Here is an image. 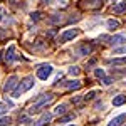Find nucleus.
Instances as JSON below:
<instances>
[{"instance_id":"obj_24","label":"nucleus","mask_w":126,"mask_h":126,"mask_svg":"<svg viewBox=\"0 0 126 126\" xmlns=\"http://www.w3.org/2000/svg\"><path fill=\"white\" fill-rule=\"evenodd\" d=\"M94 74H96L97 78H104V71H103V69H96Z\"/></svg>"},{"instance_id":"obj_8","label":"nucleus","mask_w":126,"mask_h":126,"mask_svg":"<svg viewBox=\"0 0 126 126\" xmlns=\"http://www.w3.org/2000/svg\"><path fill=\"white\" fill-rule=\"evenodd\" d=\"M93 49H94V47H93L91 44L84 42V44H82V46L78 49V52H79V56H89V54L93 52Z\"/></svg>"},{"instance_id":"obj_1","label":"nucleus","mask_w":126,"mask_h":126,"mask_svg":"<svg viewBox=\"0 0 126 126\" xmlns=\"http://www.w3.org/2000/svg\"><path fill=\"white\" fill-rule=\"evenodd\" d=\"M32 86H34V78H32V76H27V78L22 79V82L17 84V87L12 91V96L14 97H20V94H24L25 91H29Z\"/></svg>"},{"instance_id":"obj_28","label":"nucleus","mask_w":126,"mask_h":126,"mask_svg":"<svg viewBox=\"0 0 126 126\" xmlns=\"http://www.w3.org/2000/svg\"><path fill=\"white\" fill-rule=\"evenodd\" d=\"M49 2H50V0H44V3H49Z\"/></svg>"},{"instance_id":"obj_22","label":"nucleus","mask_w":126,"mask_h":126,"mask_svg":"<svg viewBox=\"0 0 126 126\" xmlns=\"http://www.w3.org/2000/svg\"><path fill=\"white\" fill-rule=\"evenodd\" d=\"M94 96H96V91H91V93H87L86 96H84V99L86 101H91V99H94Z\"/></svg>"},{"instance_id":"obj_26","label":"nucleus","mask_w":126,"mask_h":126,"mask_svg":"<svg viewBox=\"0 0 126 126\" xmlns=\"http://www.w3.org/2000/svg\"><path fill=\"white\" fill-rule=\"evenodd\" d=\"M7 111V108H5V104H0V114H3Z\"/></svg>"},{"instance_id":"obj_7","label":"nucleus","mask_w":126,"mask_h":126,"mask_svg":"<svg viewBox=\"0 0 126 126\" xmlns=\"http://www.w3.org/2000/svg\"><path fill=\"white\" fill-rule=\"evenodd\" d=\"M17 59H20V57L15 56V47L10 46V47L7 49V52H5V61H7V62H12V61H17Z\"/></svg>"},{"instance_id":"obj_29","label":"nucleus","mask_w":126,"mask_h":126,"mask_svg":"<svg viewBox=\"0 0 126 126\" xmlns=\"http://www.w3.org/2000/svg\"><path fill=\"white\" fill-rule=\"evenodd\" d=\"M9 2H10V3H14V2H15V0H9Z\"/></svg>"},{"instance_id":"obj_4","label":"nucleus","mask_w":126,"mask_h":126,"mask_svg":"<svg viewBox=\"0 0 126 126\" xmlns=\"http://www.w3.org/2000/svg\"><path fill=\"white\" fill-rule=\"evenodd\" d=\"M81 5H82V7H86V9L97 10V9H101V7L104 5V0H82V2H81Z\"/></svg>"},{"instance_id":"obj_6","label":"nucleus","mask_w":126,"mask_h":126,"mask_svg":"<svg viewBox=\"0 0 126 126\" xmlns=\"http://www.w3.org/2000/svg\"><path fill=\"white\" fill-rule=\"evenodd\" d=\"M17 81H19V78H17V76H10V78L5 81V84H3V91H5V93L14 91V89H15V86H17Z\"/></svg>"},{"instance_id":"obj_3","label":"nucleus","mask_w":126,"mask_h":126,"mask_svg":"<svg viewBox=\"0 0 126 126\" xmlns=\"http://www.w3.org/2000/svg\"><path fill=\"white\" fill-rule=\"evenodd\" d=\"M50 74H52V66L50 64H44V66H40L37 69V78L42 79V81H46Z\"/></svg>"},{"instance_id":"obj_16","label":"nucleus","mask_w":126,"mask_h":126,"mask_svg":"<svg viewBox=\"0 0 126 126\" xmlns=\"http://www.w3.org/2000/svg\"><path fill=\"white\" fill-rule=\"evenodd\" d=\"M66 87H67V89H74V91H76V89H79V87H81V82H79V81H67Z\"/></svg>"},{"instance_id":"obj_5","label":"nucleus","mask_w":126,"mask_h":126,"mask_svg":"<svg viewBox=\"0 0 126 126\" xmlns=\"http://www.w3.org/2000/svg\"><path fill=\"white\" fill-rule=\"evenodd\" d=\"M79 35V30L78 29H69V30H66L62 35H61V39H59V42L62 44V42H67V40H72L74 37H78Z\"/></svg>"},{"instance_id":"obj_23","label":"nucleus","mask_w":126,"mask_h":126,"mask_svg":"<svg viewBox=\"0 0 126 126\" xmlns=\"http://www.w3.org/2000/svg\"><path fill=\"white\" fill-rule=\"evenodd\" d=\"M56 113H57V114H61V113H66V104H59V106L56 108Z\"/></svg>"},{"instance_id":"obj_13","label":"nucleus","mask_w":126,"mask_h":126,"mask_svg":"<svg viewBox=\"0 0 126 126\" xmlns=\"http://www.w3.org/2000/svg\"><path fill=\"white\" fill-rule=\"evenodd\" d=\"M125 10H126V2H119L118 5L113 7V12H114V14H123Z\"/></svg>"},{"instance_id":"obj_12","label":"nucleus","mask_w":126,"mask_h":126,"mask_svg":"<svg viewBox=\"0 0 126 126\" xmlns=\"http://www.w3.org/2000/svg\"><path fill=\"white\" fill-rule=\"evenodd\" d=\"M50 118H52V114H49V113L42 114V118H40L39 121H37V125H35V126H46L49 121H50Z\"/></svg>"},{"instance_id":"obj_15","label":"nucleus","mask_w":126,"mask_h":126,"mask_svg":"<svg viewBox=\"0 0 126 126\" xmlns=\"http://www.w3.org/2000/svg\"><path fill=\"white\" fill-rule=\"evenodd\" d=\"M125 103H126V96H123V94H119V96H116L113 99V104H114V106H121V104H125Z\"/></svg>"},{"instance_id":"obj_9","label":"nucleus","mask_w":126,"mask_h":126,"mask_svg":"<svg viewBox=\"0 0 126 126\" xmlns=\"http://www.w3.org/2000/svg\"><path fill=\"white\" fill-rule=\"evenodd\" d=\"M125 119H126V114H119V116L113 118V119H111V123H109L108 126H121Z\"/></svg>"},{"instance_id":"obj_25","label":"nucleus","mask_w":126,"mask_h":126,"mask_svg":"<svg viewBox=\"0 0 126 126\" xmlns=\"http://www.w3.org/2000/svg\"><path fill=\"white\" fill-rule=\"evenodd\" d=\"M111 82H113V79H109V78H104V79H103V84H106V86H109Z\"/></svg>"},{"instance_id":"obj_19","label":"nucleus","mask_w":126,"mask_h":126,"mask_svg":"<svg viewBox=\"0 0 126 126\" xmlns=\"http://www.w3.org/2000/svg\"><path fill=\"white\" fill-rule=\"evenodd\" d=\"M10 121H12V119H10L9 116L0 118V126H9V125H10Z\"/></svg>"},{"instance_id":"obj_30","label":"nucleus","mask_w":126,"mask_h":126,"mask_svg":"<svg viewBox=\"0 0 126 126\" xmlns=\"http://www.w3.org/2000/svg\"><path fill=\"white\" fill-rule=\"evenodd\" d=\"M0 14H2V9H0ZM0 19H2V15H0Z\"/></svg>"},{"instance_id":"obj_14","label":"nucleus","mask_w":126,"mask_h":126,"mask_svg":"<svg viewBox=\"0 0 126 126\" xmlns=\"http://www.w3.org/2000/svg\"><path fill=\"white\" fill-rule=\"evenodd\" d=\"M109 64H113V66H125L126 64V56L125 57H118V59H111Z\"/></svg>"},{"instance_id":"obj_18","label":"nucleus","mask_w":126,"mask_h":126,"mask_svg":"<svg viewBox=\"0 0 126 126\" xmlns=\"http://www.w3.org/2000/svg\"><path fill=\"white\" fill-rule=\"evenodd\" d=\"M71 119H74V114H66V116H62L61 119H59V123H67V121H71Z\"/></svg>"},{"instance_id":"obj_17","label":"nucleus","mask_w":126,"mask_h":126,"mask_svg":"<svg viewBox=\"0 0 126 126\" xmlns=\"http://www.w3.org/2000/svg\"><path fill=\"white\" fill-rule=\"evenodd\" d=\"M108 27H109V30H114V29L119 27V22L114 20V19H109V20H108Z\"/></svg>"},{"instance_id":"obj_10","label":"nucleus","mask_w":126,"mask_h":126,"mask_svg":"<svg viewBox=\"0 0 126 126\" xmlns=\"http://www.w3.org/2000/svg\"><path fill=\"white\" fill-rule=\"evenodd\" d=\"M64 15H61V14H54L52 17H49V24H62L64 22Z\"/></svg>"},{"instance_id":"obj_11","label":"nucleus","mask_w":126,"mask_h":126,"mask_svg":"<svg viewBox=\"0 0 126 126\" xmlns=\"http://www.w3.org/2000/svg\"><path fill=\"white\" fill-rule=\"evenodd\" d=\"M126 42V37L125 35H114V37H109V44H125Z\"/></svg>"},{"instance_id":"obj_21","label":"nucleus","mask_w":126,"mask_h":126,"mask_svg":"<svg viewBox=\"0 0 126 126\" xmlns=\"http://www.w3.org/2000/svg\"><path fill=\"white\" fill-rule=\"evenodd\" d=\"M69 74H71V76H78L79 74V67H76V66L69 67Z\"/></svg>"},{"instance_id":"obj_2","label":"nucleus","mask_w":126,"mask_h":126,"mask_svg":"<svg viewBox=\"0 0 126 126\" xmlns=\"http://www.w3.org/2000/svg\"><path fill=\"white\" fill-rule=\"evenodd\" d=\"M54 99V94H40L39 97H37V101L32 104V108H30V113H37L42 106H47L49 103Z\"/></svg>"},{"instance_id":"obj_20","label":"nucleus","mask_w":126,"mask_h":126,"mask_svg":"<svg viewBox=\"0 0 126 126\" xmlns=\"http://www.w3.org/2000/svg\"><path fill=\"white\" fill-rule=\"evenodd\" d=\"M40 17H42V14H40V12H34V14L30 15V19L34 20V22H37V20H40Z\"/></svg>"},{"instance_id":"obj_27","label":"nucleus","mask_w":126,"mask_h":126,"mask_svg":"<svg viewBox=\"0 0 126 126\" xmlns=\"http://www.w3.org/2000/svg\"><path fill=\"white\" fill-rule=\"evenodd\" d=\"M121 52H126V49H118V50H114V54H121Z\"/></svg>"}]
</instances>
